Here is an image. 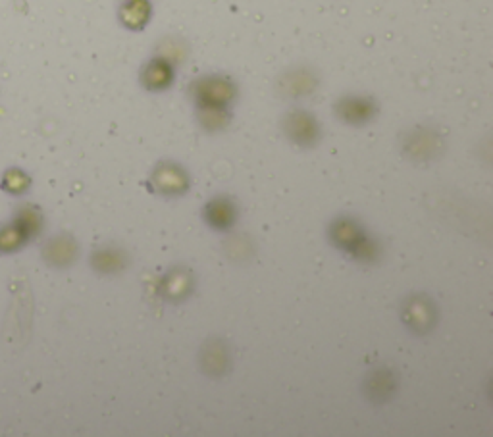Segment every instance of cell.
I'll list each match as a JSON object with an SVG mask.
<instances>
[{
  "instance_id": "obj_9",
  "label": "cell",
  "mask_w": 493,
  "mask_h": 437,
  "mask_svg": "<svg viewBox=\"0 0 493 437\" xmlns=\"http://www.w3.org/2000/svg\"><path fill=\"white\" fill-rule=\"evenodd\" d=\"M44 256L54 264L68 262L73 256V245L71 241H62V239L51 241V245L44 249Z\"/></svg>"
},
{
  "instance_id": "obj_8",
  "label": "cell",
  "mask_w": 493,
  "mask_h": 437,
  "mask_svg": "<svg viewBox=\"0 0 493 437\" xmlns=\"http://www.w3.org/2000/svg\"><path fill=\"white\" fill-rule=\"evenodd\" d=\"M26 233L14 224L0 229V253H12L26 243Z\"/></svg>"
},
{
  "instance_id": "obj_4",
  "label": "cell",
  "mask_w": 493,
  "mask_h": 437,
  "mask_svg": "<svg viewBox=\"0 0 493 437\" xmlns=\"http://www.w3.org/2000/svg\"><path fill=\"white\" fill-rule=\"evenodd\" d=\"M143 81L149 89H164L172 83V68L166 60H154L143 71Z\"/></svg>"
},
{
  "instance_id": "obj_3",
  "label": "cell",
  "mask_w": 493,
  "mask_h": 437,
  "mask_svg": "<svg viewBox=\"0 0 493 437\" xmlns=\"http://www.w3.org/2000/svg\"><path fill=\"white\" fill-rule=\"evenodd\" d=\"M339 114L349 122H362L368 120L374 112V105L368 98H343L337 106Z\"/></svg>"
},
{
  "instance_id": "obj_1",
  "label": "cell",
  "mask_w": 493,
  "mask_h": 437,
  "mask_svg": "<svg viewBox=\"0 0 493 437\" xmlns=\"http://www.w3.org/2000/svg\"><path fill=\"white\" fill-rule=\"evenodd\" d=\"M233 95V87L224 79H203L197 83V96L201 98L204 106H216L220 108L226 105Z\"/></svg>"
},
{
  "instance_id": "obj_7",
  "label": "cell",
  "mask_w": 493,
  "mask_h": 437,
  "mask_svg": "<svg viewBox=\"0 0 493 437\" xmlns=\"http://www.w3.org/2000/svg\"><path fill=\"white\" fill-rule=\"evenodd\" d=\"M14 224L26 233V237L37 235V231L41 229V212L35 206H24L18 212Z\"/></svg>"
},
{
  "instance_id": "obj_5",
  "label": "cell",
  "mask_w": 493,
  "mask_h": 437,
  "mask_svg": "<svg viewBox=\"0 0 493 437\" xmlns=\"http://www.w3.org/2000/svg\"><path fill=\"white\" fill-rule=\"evenodd\" d=\"M314 87V78L308 71H293L283 79V91L291 96L307 95Z\"/></svg>"
},
{
  "instance_id": "obj_2",
  "label": "cell",
  "mask_w": 493,
  "mask_h": 437,
  "mask_svg": "<svg viewBox=\"0 0 493 437\" xmlns=\"http://www.w3.org/2000/svg\"><path fill=\"white\" fill-rule=\"evenodd\" d=\"M120 16L127 27H133V29L143 27L150 16L149 0H125L120 10Z\"/></svg>"
},
{
  "instance_id": "obj_10",
  "label": "cell",
  "mask_w": 493,
  "mask_h": 437,
  "mask_svg": "<svg viewBox=\"0 0 493 437\" xmlns=\"http://www.w3.org/2000/svg\"><path fill=\"white\" fill-rule=\"evenodd\" d=\"M29 177L24 172H19L16 168L8 170L4 177H2V191L10 193V195H19L29 187Z\"/></svg>"
},
{
  "instance_id": "obj_6",
  "label": "cell",
  "mask_w": 493,
  "mask_h": 437,
  "mask_svg": "<svg viewBox=\"0 0 493 437\" xmlns=\"http://www.w3.org/2000/svg\"><path fill=\"white\" fill-rule=\"evenodd\" d=\"M287 130L291 132L293 137L297 139H308L316 133V123L312 120V116L305 114V112H295L287 118Z\"/></svg>"
}]
</instances>
